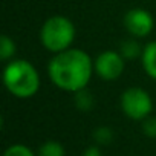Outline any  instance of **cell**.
<instances>
[{
    "instance_id": "6da1fadb",
    "label": "cell",
    "mask_w": 156,
    "mask_h": 156,
    "mask_svg": "<svg viewBox=\"0 0 156 156\" xmlns=\"http://www.w3.org/2000/svg\"><path fill=\"white\" fill-rule=\"evenodd\" d=\"M94 70V60L81 49L70 48L55 54L48 64V73L54 86L64 92L86 89Z\"/></svg>"
},
{
    "instance_id": "7a4b0ae2",
    "label": "cell",
    "mask_w": 156,
    "mask_h": 156,
    "mask_svg": "<svg viewBox=\"0 0 156 156\" xmlns=\"http://www.w3.org/2000/svg\"><path fill=\"white\" fill-rule=\"evenodd\" d=\"M3 84L17 98H31L40 89V75L28 60H12L3 69Z\"/></svg>"
},
{
    "instance_id": "3957f363",
    "label": "cell",
    "mask_w": 156,
    "mask_h": 156,
    "mask_svg": "<svg viewBox=\"0 0 156 156\" xmlns=\"http://www.w3.org/2000/svg\"><path fill=\"white\" fill-rule=\"evenodd\" d=\"M75 38L73 23L63 16L49 17L40 29V41L43 48L49 52L60 54L66 49H70Z\"/></svg>"
},
{
    "instance_id": "277c9868",
    "label": "cell",
    "mask_w": 156,
    "mask_h": 156,
    "mask_svg": "<svg viewBox=\"0 0 156 156\" xmlns=\"http://www.w3.org/2000/svg\"><path fill=\"white\" fill-rule=\"evenodd\" d=\"M119 104L122 113L133 121H144L153 110V101L148 92L136 86L129 87L121 94Z\"/></svg>"
},
{
    "instance_id": "5b68a950",
    "label": "cell",
    "mask_w": 156,
    "mask_h": 156,
    "mask_svg": "<svg viewBox=\"0 0 156 156\" xmlns=\"http://www.w3.org/2000/svg\"><path fill=\"white\" fill-rule=\"evenodd\" d=\"M126 67L124 57L116 51H104L94 60L95 73L106 81H113L122 75Z\"/></svg>"
},
{
    "instance_id": "8992f818",
    "label": "cell",
    "mask_w": 156,
    "mask_h": 156,
    "mask_svg": "<svg viewBox=\"0 0 156 156\" xmlns=\"http://www.w3.org/2000/svg\"><path fill=\"white\" fill-rule=\"evenodd\" d=\"M122 23H124L126 31L135 38L147 37L153 31V25H154L151 14L142 8L129 9L122 19Z\"/></svg>"
},
{
    "instance_id": "52a82bcc",
    "label": "cell",
    "mask_w": 156,
    "mask_h": 156,
    "mask_svg": "<svg viewBox=\"0 0 156 156\" xmlns=\"http://www.w3.org/2000/svg\"><path fill=\"white\" fill-rule=\"evenodd\" d=\"M141 64L145 73L156 80V40L147 43L142 48V55H141Z\"/></svg>"
},
{
    "instance_id": "ba28073f",
    "label": "cell",
    "mask_w": 156,
    "mask_h": 156,
    "mask_svg": "<svg viewBox=\"0 0 156 156\" xmlns=\"http://www.w3.org/2000/svg\"><path fill=\"white\" fill-rule=\"evenodd\" d=\"M73 103H75V107L80 110V112H90L95 106V98L92 95L90 90L86 89H81L73 94Z\"/></svg>"
},
{
    "instance_id": "9c48e42d",
    "label": "cell",
    "mask_w": 156,
    "mask_h": 156,
    "mask_svg": "<svg viewBox=\"0 0 156 156\" xmlns=\"http://www.w3.org/2000/svg\"><path fill=\"white\" fill-rule=\"evenodd\" d=\"M119 54L124 57V60H133V58L142 55V48L135 38H129L121 43Z\"/></svg>"
},
{
    "instance_id": "30bf717a",
    "label": "cell",
    "mask_w": 156,
    "mask_h": 156,
    "mask_svg": "<svg viewBox=\"0 0 156 156\" xmlns=\"http://www.w3.org/2000/svg\"><path fill=\"white\" fill-rule=\"evenodd\" d=\"M37 156H64V147L58 141H46L40 145Z\"/></svg>"
},
{
    "instance_id": "8fae6325",
    "label": "cell",
    "mask_w": 156,
    "mask_h": 156,
    "mask_svg": "<svg viewBox=\"0 0 156 156\" xmlns=\"http://www.w3.org/2000/svg\"><path fill=\"white\" fill-rule=\"evenodd\" d=\"M16 54V43L11 37L8 35H2L0 38V60L2 61H8L14 57Z\"/></svg>"
},
{
    "instance_id": "7c38bea8",
    "label": "cell",
    "mask_w": 156,
    "mask_h": 156,
    "mask_svg": "<svg viewBox=\"0 0 156 156\" xmlns=\"http://www.w3.org/2000/svg\"><path fill=\"white\" fill-rule=\"evenodd\" d=\"M92 138L98 145H107L113 141V130L107 126H100L94 130Z\"/></svg>"
},
{
    "instance_id": "4fadbf2b",
    "label": "cell",
    "mask_w": 156,
    "mask_h": 156,
    "mask_svg": "<svg viewBox=\"0 0 156 156\" xmlns=\"http://www.w3.org/2000/svg\"><path fill=\"white\" fill-rule=\"evenodd\" d=\"M3 156H37V154L25 144H12L5 150Z\"/></svg>"
},
{
    "instance_id": "5bb4252c",
    "label": "cell",
    "mask_w": 156,
    "mask_h": 156,
    "mask_svg": "<svg viewBox=\"0 0 156 156\" xmlns=\"http://www.w3.org/2000/svg\"><path fill=\"white\" fill-rule=\"evenodd\" d=\"M141 129H142V133L147 138H151V139L156 138V118L148 116L144 121H141Z\"/></svg>"
},
{
    "instance_id": "9a60e30c",
    "label": "cell",
    "mask_w": 156,
    "mask_h": 156,
    "mask_svg": "<svg viewBox=\"0 0 156 156\" xmlns=\"http://www.w3.org/2000/svg\"><path fill=\"white\" fill-rule=\"evenodd\" d=\"M81 156H103V153H101V150H100L98 145H90V147H87L83 151Z\"/></svg>"
}]
</instances>
